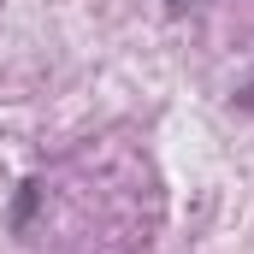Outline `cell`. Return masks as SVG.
<instances>
[{"mask_svg":"<svg viewBox=\"0 0 254 254\" xmlns=\"http://www.w3.org/2000/svg\"><path fill=\"white\" fill-rule=\"evenodd\" d=\"M231 101H237V113H249V119H254V71L237 83V95H231Z\"/></svg>","mask_w":254,"mask_h":254,"instance_id":"cell-1","label":"cell"}]
</instances>
